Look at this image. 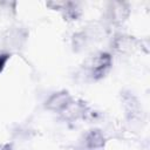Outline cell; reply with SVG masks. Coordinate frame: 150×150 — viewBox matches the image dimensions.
Listing matches in <instances>:
<instances>
[{"instance_id":"obj_1","label":"cell","mask_w":150,"mask_h":150,"mask_svg":"<svg viewBox=\"0 0 150 150\" xmlns=\"http://www.w3.org/2000/svg\"><path fill=\"white\" fill-rule=\"evenodd\" d=\"M7 55H2V56H0V71L2 70V68H4V66H5V63H6V61H7Z\"/></svg>"}]
</instances>
